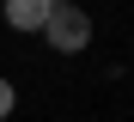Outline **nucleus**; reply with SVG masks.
Instances as JSON below:
<instances>
[{
    "mask_svg": "<svg viewBox=\"0 0 134 122\" xmlns=\"http://www.w3.org/2000/svg\"><path fill=\"white\" fill-rule=\"evenodd\" d=\"M12 110H18V86H12V79H0V122H6Z\"/></svg>",
    "mask_w": 134,
    "mask_h": 122,
    "instance_id": "3",
    "label": "nucleus"
},
{
    "mask_svg": "<svg viewBox=\"0 0 134 122\" xmlns=\"http://www.w3.org/2000/svg\"><path fill=\"white\" fill-rule=\"evenodd\" d=\"M49 6H55V0H6V24H12V31H43Z\"/></svg>",
    "mask_w": 134,
    "mask_h": 122,
    "instance_id": "2",
    "label": "nucleus"
},
{
    "mask_svg": "<svg viewBox=\"0 0 134 122\" xmlns=\"http://www.w3.org/2000/svg\"><path fill=\"white\" fill-rule=\"evenodd\" d=\"M55 6H73V0H55Z\"/></svg>",
    "mask_w": 134,
    "mask_h": 122,
    "instance_id": "4",
    "label": "nucleus"
},
{
    "mask_svg": "<svg viewBox=\"0 0 134 122\" xmlns=\"http://www.w3.org/2000/svg\"><path fill=\"white\" fill-rule=\"evenodd\" d=\"M43 37H49V49H61V55H79V49L92 43V18H85V6H79V0H73V6H49Z\"/></svg>",
    "mask_w": 134,
    "mask_h": 122,
    "instance_id": "1",
    "label": "nucleus"
}]
</instances>
